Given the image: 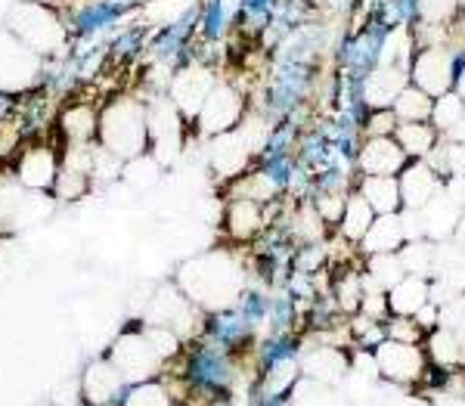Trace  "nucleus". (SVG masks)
I'll return each mask as SVG.
<instances>
[{
  "label": "nucleus",
  "instance_id": "1",
  "mask_svg": "<svg viewBox=\"0 0 465 406\" xmlns=\"http://www.w3.org/2000/svg\"><path fill=\"white\" fill-rule=\"evenodd\" d=\"M245 360L252 357H236V353L217 348V344L196 335L183 344V353L171 363L174 370L168 372H174L180 379V385L186 391V401L208 403L223 394H239L242 385H252V381H245Z\"/></svg>",
  "mask_w": 465,
  "mask_h": 406
},
{
  "label": "nucleus",
  "instance_id": "2",
  "mask_svg": "<svg viewBox=\"0 0 465 406\" xmlns=\"http://www.w3.org/2000/svg\"><path fill=\"white\" fill-rule=\"evenodd\" d=\"M320 59L313 56H292L276 50L270 78L261 90V118L267 124L280 118H307L311 96L320 87Z\"/></svg>",
  "mask_w": 465,
  "mask_h": 406
},
{
  "label": "nucleus",
  "instance_id": "3",
  "mask_svg": "<svg viewBox=\"0 0 465 406\" xmlns=\"http://www.w3.org/2000/svg\"><path fill=\"white\" fill-rule=\"evenodd\" d=\"M177 285L199 311H217L236 301L245 285V273L230 252H208L180 270Z\"/></svg>",
  "mask_w": 465,
  "mask_h": 406
},
{
  "label": "nucleus",
  "instance_id": "4",
  "mask_svg": "<svg viewBox=\"0 0 465 406\" xmlns=\"http://www.w3.org/2000/svg\"><path fill=\"white\" fill-rule=\"evenodd\" d=\"M96 143L124 162L149 153V106L140 96H112L100 109V134Z\"/></svg>",
  "mask_w": 465,
  "mask_h": 406
},
{
  "label": "nucleus",
  "instance_id": "5",
  "mask_svg": "<svg viewBox=\"0 0 465 406\" xmlns=\"http://www.w3.org/2000/svg\"><path fill=\"white\" fill-rule=\"evenodd\" d=\"M394 32L379 22L376 16L363 19L360 25H351L339 41H335L332 59L335 72H348L357 78H370L379 65L388 63V50H391Z\"/></svg>",
  "mask_w": 465,
  "mask_h": 406
},
{
  "label": "nucleus",
  "instance_id": "6",
  "mask_svg": "<svg viewBox=\"0 0 465 406\" xmlns=\"http://www.w3.org/2000/svg\"><path fill=\"white\" fill-rule=\"evenodd\" d=\"M106 357L118 366V372L127 381H146L168 372V363H164L162 353L153 348V342L146 335V320L124 322V329L118 332V342L106 351Z\"/></svg>",
  "mask_w": 465,
  "mask_h": 406
},
{
  "label": "nucleus",
  "instance_id": "7",
  "mask_svg": "<svg viewBox=\"0 0 465 406\" xmlns=\"http://www.w3.org/2000/svg\"><path fill=\"white\" fill-rule=\"evenodd\" d=\"M59 140H28L13 159V177L25 186L28 193H54V183L63 168V146Z\"/></svg>",
  "mask_w": 465,
  "mask_h": 406
},
{
  "label": "nucleus",
  "instance_id": "8",
  "mask_svg": "<svg viewBox=\"0 0 465 406\" xmlns=\"http://www.w3.org/2000/svg\"><path fill=\"white\" fill-rule=\"evenodd\" d=\"M245 122V94L230 81L217 78L214 90L208 94L205 106L196 115V122L190 127L199 137H223V134L236 131Z\"/></svg>",
  "mask_w": 465,
  "mask_h": 406
},
{
  "label": "nucleus",
  "instance_id": "9",
  "mask_svg": "<svg viewBox=\"0 0 465 406\" xmlns=\"http://www.w3.org/2000/svg\"><path fill=\"white\" fill-rule=\"evenodd\" d=\"M199 335L205 338V342L217 344V348L236 353V357H252L254 344H258V338H261L258 329L236 311V304L202 313Z\"/></svg>",
  "mask_w": 465,
  "mask_h": 406
},
{
  "label": "nucleus",
  "instance_id": "10",
  "mask_svg": "<svg viewBox=\"0 0 465 406\" xmlns=\"http://www.w3.org/2000/svg\"><path fill=\"white\" fill-rule=\"evenodd\" d=\"M214 84H217V69L208 63H193V65H186V69L174 72V78H171V84H168V100L174 103L180 115L186 118V124L196 122V115L202 112V106H205Z\"/></svg>",
  "mask_w": 465,
  "mask_h": 406
},
{
  "label": "nucleus",
  "instance_id": "11",
  "mask_svg": "<svg viewBox=\"0 0 465 406\" xmlns=\"http://www.w3.org/2000/svg\"><path fill=\"white\" fill-rule=\"evenodd\" d=\"M372 360H376V370L381 379H388L391 385H401V388H416L425 366H429L425 344H403V342L379 344Z\"/></svg>",
  "mask_w": 465,
  "mask_h": 406
},
{
  "label": "nucleus",
  "instance_id": "12",
  "mask_svg": "<svg viewBox=\"0 0 465 406\" xmlns=\"http://www.w3.org/2000/svg\"><path fill=\"white\" fill-rule=\"evenodd\" d=\"M81 385V401L87 406H124L127 388L131 381L118 372V366L103 353V357L90 360L78 379Z\"/></svg>",
  "mask_w": 465,
  "mask_h": 406
},
{
  "label": "nucleus",
  "instance_id": "13",
  "mask_svg": "<svg viewBox=\"0 0 465 406\" xmlns=\"http://www.w3.org/2000/svg\"><path fill=\"white\" fill-rule=\"evenodd\" d=\"M450 44H431V47H416L410 63V84H416L419 90H425L429 96H444L450 90H456L453 84V72H450Z\"/></svg>",
  "mask_w": 465,
  "mask_h": 406
},
{
  "label": "nucleus",
  "instance_id": "14",
  "mask_svg": "<svg viewBox=\"0 0 465 406\" xmlns=\"http://www.w3.org/2000/svg\"><path fill=\"white\" fill-rule=\"evenodd\" d=\"M304 357V335L302 332H264L258 338L252 351V366L254 375H264L286 370V366H298Z\"/></svg>",
  "mask_w": 465,
  "mask_h": 406
},
{
  "label": "nucleus",
  "instance_id": "15",
  "mask_svg": "<svg viewBox=\"0 0 465 406\" xmlns=\"http://www.w3.org/2000/svg\"><path fill=\"white\" fill-rule=\"evenodd\" d=\"M56 140L59 146H90L96 143V134H100V109L90 106L84 100H74L69 106H63L56 112Z\"/></svg>",
  "mask_w": 465,
  "mask_h": 406
},
{
  "label": "nucleus",
  "instance_id": "16",
  "mask_svg": "<svg viewBox=\"0 0 465 406\" xmlns=\"http://www.w3.org/2000/svg\"><path fill=\"white\" fill-rule=\"evenodd\" d=\"M239 25H242V6H239V0H202L199 4L196 41L227 44L232 35H239Z\"/></svg>",
  "mask_w": 465,
  "mask_h": 406
},
{
  "label": "nucleus",
  "instance_id": "17",
  "mask_svg": "<svg viewBox=\"0 0 465 406\" xmlns=\"http://www.w3.org/2000/svg\"><path fill=\"white\" fill-rule=\"evenodd\" d=\"M397 180H401V195H403V208H407V212H422L434 195L444 193V183H447L425 159H412L407 168L397 174Z\"/></svg>",
  "mask_w": 465,
  "mask_h": 406
},
{
  "label": "nucleus",
  "instance_id": "18",
  "mask_svg": "<svg viewBox=\"0 0 465 406\" xmlns=\"http://www.w3.org/2000/svg\"><path fill=\"white\" fill-rule=\"evenodd\" d=\"M410 164L407 153L394 137H363L357 159V174L370 177H397Z\"/></svg>",
  "mask_w": 465,
  "mask_h": 406
},
{
  "label": "nucleus",
  "instance_id": "19",
  "mask_svg": "<svg viewBox=\"0 0 465 406\" xmlns=\"http://www.w3.org/2000/svg\"><path fill=\"white\" fill-rule=\"evenodd\" d=\"M264 230H267V217H264V205H261V202L227 199V208H223V233H227L230 243L249 245Z\"/></svg>",
  "mask_w": 465,
  "mask_h": 406
},
{
  "label": "nucleus",
  "instance_id": "20",
  "mask_svg": "<svg viewBox=\"0 0 465 406\" xmlns=\"http://www.w3.org/2000/svg\"><path fill=\"white\" fill-rule=\"evenodd\" d=\"M186 401V391L174 372L155 375L146 381H131L124 406H180Z\"/></svg>",
  "mask_w": 465,
  "mask_h": 406
},
{
  "label": "nucleus",
  "instance_id": "21",
  "mask_svg": "<svg viewBox=\"0 0 465 406\" xmlns=\"http://www.w3.org/2000/svg\"><path fill=\"white\" fill-rule=\"evenodd\" d=\"M407 243L410 236L407 227H403V214H381L357 248L370 258V254H397Z\"/></svg>",
  "mask_w": 465,
  "mask_h": 406
},
{
  "label": "nucleus",
  "instance_id": "22",
  "mask_svg": "<svg viewBox=\"0 0 465 406\" xmlns=\"http://www.w3.org/2000/svg\"><path fill=\"white\" fill-rule=\"evenodd\" d=\"M407 84H410V69L385 63L366 78V100H370L372 109H391L394 100L401 96V90Z\"/></svg>",
  "mask_w": 465,
  "mask_h": 406
},
{
  "label": "nucleus",
  "instance_id": "23",
  "mask_svg": "<svg viewBox=\"0 0 465 406\" xmlns=\"http://www.w3.org/2000/svg\"><path fill=\"white\" fill-rule=\"evenodd\" d=\"M354 190L363 195L366 205L372 208L379 217L381 214H401L403 212V195H401V180L397 177H370L357 174Z\"/></svg>",
  "mask_w": 465,
  "mask_h": 406
},
{
  "label": "nucleus",
  "instance_id": "24",
  "mask_svg": "<svg viewBox=\"0 0 465 406\" xmlns=\"http://www.w3.org/2000/svg\"><path fill=\"white\" fill-rule=\"evenodd\" d=\"M425 304H431V285L425 276L407 273L388 292V307H391V313H397V317H416Z\"/></svg>",
  "mask_w": 465,
  "mask_h": 406
},
{
  "label": "nucleus",
  "instance_id": "25",
  "mask_svg": "<svg viewBox=\"0 0 465 406\" xmlns=\"http://www.w3.org/2000/svg\"><path fill=\"white\" fill-rule=\"evenodd\" d=\"M376 212H372L370 205H366V199L360 195L357 190L348 195V202H344V212H341V221H339V236L344 243L351 245H360L363 243V236L370 233V227L376 223Z\"/></svg>",
  "mask_w": 465,
  "mask_h": 406
},
{
  "label": "nucleus",
  "instance_id": "26",
  "mask_svg": "<svg viewBox=\"0 0 465 406\" xmlns=\"http://www.w3.org/2000/svg\"><path fill=\"white\" fill-rule=\"evenodd\" d=\"M394 140L401 143V149L412 162V159H429L434 149H438L440 134L431 122H403V124H397Z\"/></svg>",
  "mask_w": 465,
  "mask_h": 406
},
{
  "label": "nucleus",
  "instance_id": "27",
  "mask_svg": "<svg viewBox=\"0 0 465 406\" xmlns=\"http://www.w3.org/2000/svg\"><path fill=\"white\" fill-rule=\"evenodd\" d=\"M149 35L143 25H127V28H118V35L109 41V63L115 65H131L137 63L140 56L149 50Z\"/></svg>",
  "mask_w": 465,
  "mask_h": 406
},
{
  "label": "nucleus",
  "instance_id": "28",
  "mask_svg": "<svg viewBox=\"0 0 465 406\" xmlns=\"http://www.w3.org/2000/svg\"><path fill=\"white\" fill-rule=\"evenodd\" d=\"M270 301H273V292L264 289L261 282H249V285H242V292H239L232 304H236V311L264 335L267 320H270Z\"/></svg>",
  "mask_w": 465,
  "mask_h": 406
},
{
  "label": "nucleus",
  "instance_id": "29",
  "mask_svg": "<svg viewBox=\"0 0 465 406\" xmlns=\"http://www.w3.org/2000/svg\"><path fill=\"white\" fill-rule=\"evenodd\" d=\"M302 317H304V307L286 289H273L270 320L264 332H302Z\"/></svg>",
  "mask_w": 465,
  "mask_h": 406
},
{
  "label": "nucleus",
  "instance_id": "30",
  "mask_svg": "<svg viewBox=\"0 0 465 406\" xmlns=\"http://www.w3.org/2000/svg\"><path fill=\"white\" fill-rule=\"evenodd\" d=\"M394 115L397 122H431L434 112V96H429L425 90H419L416 84H407L401 90V96L394 100Z\"/></svg>",
  "mask_w": 465,
  "mask_h": 406
},
{
  "label": "nucleus",
  "instance_id": "31",
  "mask_svg": "<svg viewBox=\"0 0 465 406\" xmlns=\"http://www.w3.org/2000/svg\"><path fill=\"white\" fill-rule=\"evenodd\" d=\"M465 122V96L460 90H450V94L438 96L434 100V112H431V124L438 127V134L444 137V134L453 131L456 124Z\"/></svg>",
  "mask_w": 465,
  "mask_h": 406
},
{
  "label": "nucleus",
  "instance_id": "32",
  "mask_svg": "<svg viewBox=\"0 0 465 406\" xmlns=\"http://www.w3.org/2000/svg\"><path fill=\"white\" fill-rule=\"evenodd\" d=\"M90 186H94V180H90L87 171H78V168L63 164V168H59L56 183H54V195L59 202H78L90 193Z\"/></svg>",
  "mask_w": 465,
  "mask_h": 406
},
{
  "label": "nucleus",
  "instance_id": "33",
  "mask_svg": "<svg viewBox=\"0 0 465 406\" xmlns=\"http://www.w3.org/2000/svg\"><path fill=\"white\" fill-rule=\"evenodd\" d=\"M242 6V25L239 35H264V28L273 19V6L276 0H239Z\"/></svg>",
  "mask_w": 465,
  "mask_h": 406
},
{
  "label": "nucleus",
  "instance_id": "34",
  "mask_svg": "<svg viewBox=\"0 0 465 406\" xmlns=\"http://www.w3.org/2000/svg\"><path fill=\"white\" fill-rule=\"evenodd\" d=\"M385 335L388 342H403V344H425V338H429V332L419 326L416 317H397V313L385 320Z\"/></svg>",
  "mask_w": 465,
  "mask_h": 406
},
{
  "label": "nucleus",
  "instance_id": "35",
  "mask_svg": "<svg viewBox=\"0 0 465 406\" xmlns=\"http://www.w3.org/2000/svg\"><path fill=\"white\" fill-rule=\"evenodd\" d=\"M460 19V0H419V22L453 25Z\"/></svg>",
  "mask_w": 465,
  "mask_h": 406
},
{
  "label": "nucleus",
  "instance_id": "36",
  "mask_svg": "<svg viewBox=\"0 0 465 406\" xmlns=\"http://www.w3.org/2000/svg\"><path fill=\"white\" fill-rule=\"evenodd\" d=\"M450 381H453V366H444V363H434L429 360V366H425L422 379H419V391H431V394H444L450 388Z\"/></svg>",
  "mask_w": 465,
  "mask_h": 406
},
{
  "label": "nucleus",
  "instance_id": "37",
  "mask_svg": "<svg viewBox=\"0 0 465 406\" xmlns=\"http://www.w3.org/2000/svg\"><path fill=\"white\" fill-rule=\"evenodd\" d=\"M397 124L401 122H397L394 109H372L363 124V137H394Z\"/></svg>",
  "mask_w": 465,
  "mask_h": 406
},
{
  "label": "nucleus",
  "instance_id": "38",
  "mask_svg": "<svg viewBox=\"0 0 465 406\" xmlns=\"http://www.w3.org/2000/svg\"><path fill=\"white\" fill-rule=\"evenodd\" d=\"M440 406H465V401H460V397H456V401H450V403H440Z\"/></svg>",
  "mask_w": 465,
  "mask_h": 406
},
{
  "label": "nucleus",
  "instance_id": "39",
  "mask_svg": "<svg viewBox=\"0 0 465 406\" xmlns=\"http://www.w3.org/2000/svg\"><path fill=\"white\" fill-rule=\"evenodd\" d=\"M78 406H87V403H78Z\"/></svg>",
  "mask_w": 465,
  "mask_h": 406
}]
</instances>
